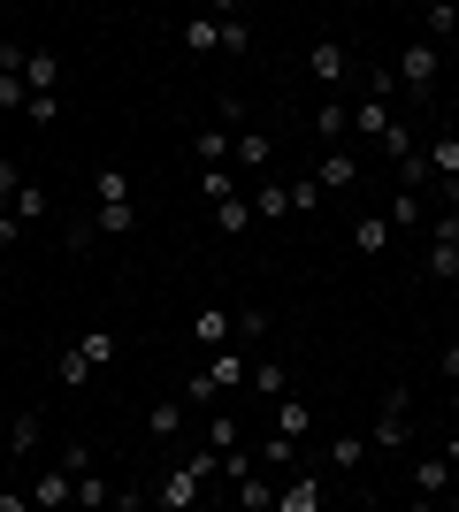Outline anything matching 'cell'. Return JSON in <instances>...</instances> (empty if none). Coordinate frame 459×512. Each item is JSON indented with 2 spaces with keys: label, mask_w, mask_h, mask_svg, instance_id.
Masks as SVG:
<instances>
[{
  "label": "cell",
  "mask_w": 459,
  "mask_h": 512,
  "mask_svg": "<svg viewBox=\"0 0 459 512\" xmlns=\"http://www.w3.org/2000/svg\"><path fill=\"white\" fill-rule=\"evenodd\" d=\"M215 467H222V451H184V459L161 474V497H153V505L161 512H199V490H207Z\"/></svg>",
  "instance_id": "1"
},
{
  "label": "cell",
  "mask_w": 459,
  "mask_h": 512,
  "mask_svg": "<svg viewBox=\"0 0 459 512\" xmlns=\"http://www.w3.org/2000/svg\"><path fill=\"white\" fill-rule=\"evenodd\" d=\"M115 360V329H85V337H69V352L54 360V383L62 390H85L92 367H108Z\"/></svg>",
  "instance_id": "2"
},
{
  "label": "cell",
  "mask_w": 459,
  "mask_h": 512,
  "mask_svg": "<svg viewBox=\"0 0 459 512\" xmlns=\"http://www.w3.org/2000/svg\"><path fill=\"white\" fill-rule=\"evenodd\" d=\"M437 69H444L437 46H429V39H406V54H398V92L429 100V92H437Z\"/></svg>",
  "instance_id": "3"
},
{
  "label": "cell",
  "mask_w": 459,
  "mask_h": 512,
  "mask_svg": "<svg viewBox=\"0 0 459 512\" xmlns=\"http://www.w3.org/2000/svg\"><path fill=\"white\" fill-rule=\"evenodd\" d=\"M406 406H414V390H383V406H375V451H406Z\"/></svg>",
  "instance_id": "4"
},
{
  "label": "cell",
  "mask_w": 459,
  "mask_h": 512,
  "mask_svg": "<svg viewBox=\"0 0 459 512\" xmlns=\"http://www.w3.org/2000/svg\"><path fill=\"white\" fill-rule=\"evenodd\" d=\"M31 512H77V474H69L62 459H54V467L31 482Z\"/></svg>",
  "instance_id": "5"
},
{
  "label": "cell",
  "mask_w": 459,
  "mask_h": 512,
  "mask_svg": "<svg viewBox=\"0 0 459 512\" xmlns=\"http://www.w3.org/2000/svg\"><path fill=\"white\" fill-rule=\"evenodd\" d=\"M306 77H314V85H345V77H352L345 39H329V31H322V39L306 46Z\"/></svg>",
  "instance_id": "6"
},
{
  "label": "cell",
  "mask_w": 459,
  "mask_h": 512,
  "mask_svg": "<svg viewBox=\"0 0 459 512\" xmlns=\"http://www.w3.org/2000/svg\"><path fill=\"white\" fill-rule=\"evenodd\" d=\"M329 505V482H322V474H291V482H276V512H322Z\"/></svg>",
  "instance_id": "7"
},
{
  "label": "cell",
  "mask_w": 459,
  "mask_h": 512,
  "mask_svg": "<svg viewBox=\"0 0 459 512\" xmlns=\"http://www.w3.org/2000/svg\"><path fill=\"white\" fill-rule=\"evenodd\" d=\"M391 222H383V207H375V214H352V253H360V260H383V253H391Z\"/></svg>",
  "instance_id": "8"
},
{
  "label": "cell",
  "mask_w": 459,
  "mask_h": 512,
  "mask_svg": "<svg viewBox=\"0 0 459 512\" xmlns=\"http://www.w3.org/2000/svg\"><path fill=\"white\" fill-rule=\"evenodd\" d=\"M192 161H199V169H230V161H238V138H230L222 123L192 130Z\"/></svg>",
  "instance_id": "9"
},
{
  "label": "cell",
  "mask_w": 459,
  "mask_h": 512,
  "mask_svg": "<svg viewBox=\"0 0 459 512\" xmlns=\"http://www.w3.org/2000/svg\"><path fill=\"white\" fill-rule=\"evenodd\" d=\"M421 153H429V176H437V192L459 207V138H429Z\"/></svg>",
  "instance_id": "10"
},
{
  "label": "cell",
  "mask_w": 459,
  "mask_h": 512,
  "mask_svg": "<svg viewBox=\"0 0 459 512\" xmlns=\"http://www.w3.org/2000/svg\"><path fill=\"white\" fill-rule=\"evenodd\" d=\"M230 337H238V321L222 314V306H199L192 314V344L199 352H230Z\"/></svg>",
  "instance_id": "11"
},
{
  "label": "cell",
  "mask_w": 459,
  "mask_h": 512,
  "mask_svg": "<svg viewBox=\"0 0 459 512\" xmlns=\"http://www.w3.org/2000/svg\"><path fill=\"white\" fill-rule=\"evenodd\" d=\"M459 482H452V459L444 451H421L414 459V497H452Z\"/></svg>",
  "instance_id": "12"
},
{
  "label": "cell",
  "mask_w": 459,
  "mask_h": 512,
  "mask_svg": "<svg viewBox=\"0 0 459 512\" xmlns=\"http://www.w3.org/2000/svg\"><path fill=\"white\" fill-rule=\"evenodd\" d=\"M245 207H253V222H291V184L284 176H261V192L245 199Z\"/></svg>",
  "instance_id": "13"
},
{
  "label": "cell",
  "mask_w": 459,
  "mask_h": 512,
  "mask_svg": "<svg viewBox=\"0 0 459 512\" xmlns=\"http://www.w3.org/2000/svg\"><path fill=\"white\" fill-rule=\"evenodd\" d=\"M276 436H284V444H306V436H314V406H306V398H276Z\"/></svg>",
  "instance_id": "14"
},
{
  "label": "cell",
  "mask_w": 459,
  "mask_h": 512,
  "mask_svg": "<svg viewBox=\"0 0 459 512\" xmlns=\"http://www.w3.org/2000/svg\"><path fill=\"white\" fill-rule=\"evenodd\" d=\"M23 92H31V100H46V92H62V54H31V62H23Z\"/></svg>",
  "instance_id": "15"
},
{
  "label": "cell",
  "mask_w": 459,
  "mask_h": 512,
  "mask_svg": "<svg viewBox=\"0 0 459 512\" xmlns=\"http://www.w3.org/2000/svg\"><path fill=\"white\" fill-rule=\"evenodd\" d=\"M176 46H184V54H222V16H192V23H176Z\"/></svg>",
  "instance_id": "16"
},
{
  "label": "cell",
  "mask_w": 459,
  "mask_h": 512,
  "mask_svg": "<svg viewBox=\"0 0 459 512\" xmlns=\"http://www.w3.org/2000/svg\"><path fill=\"white\" fill-rule=\"evenodd\" d=\"M314 184H322V192H352V184H360V161H352V153H322V161H314Z\"/></svg>",
  "instance_id": "17"
},
{
  "label": "cell",
  "mask_w": 459,
  "mask_h": 512,
  "mask_svg": "<svg viewBox=\"0 0 459 512\" xmlns=\"http://www.w3.org/2000/svg\"><path fill=\"white\" fill-rule=\"evenodd\" d=\"M268 161H276V138H268V130H253V123H245V130H238V169L268 176Z\"/></svg>",
  "instance_id": "18"
},
{
  "label": "cell",
  "mask_w": 459,
  "mask_h": 512,
  "mask_svg": "<svg viewBox=\"0 0 459 512\" xmlns=\"http://www.w3.org/2000/svg\"><path fill=\"white\" fill-rule=\"evenodd\" d=\"M146 428H153V436H161V444H176V436L192 428V406H184V398H161V406L146 413Z\"/></svg>",
  "instance_id": "19"
},
{
  "label": "cell",
  "mask_w": 459,
  "mask_h": 512,
  "mask_svg": "<svg viewBox=\"0 0 459 512\" xmlns=\"http://www.w3.org/2000/svg\"><path fill=\"white\" fill-rule=\"evenodd\" d=\"M92 230L131 237V230H138V207H131V199H100V207H92Z\"/></svg>",
  "instance_id": "20"
},
{
  "label": "cell",
  "mask_w": 459,
  "mask_h": 512,
  "mask_svg": "<svg viewBox=\"0 0 459 512\" xmlns=\"http://www.w3.org/2000/svg\"><path fill=\"white\" fill-rule=\"evenodd\" d=\"M245 375H253V360H238V352H207V383H215V390H245Z\"/></svg>",
  "instance_id": "21"
},
{
  "label": "cell",
  "mask_w": 459,
  "mask_h": 512,
  "mask_svg": "<svg viewBox=\"0 0 459 512\" xmlns=\"http://www.w3.org/2000/svg\"><path fill=\"white\" fill-rule=\"evenodd\" d=\"M452 31H459V8H421L414 16V39H429V46H452Z\"/></svg>",
  "instance_id": "22"
},
{
  "label": "cell",
  "mask_w": 459,
  "mask_h": 512,
  "mask_svg": "<svg viewBox=\"0 0 459 512\" xmlns=\"http://www.w3.org/2000/svg\"><path fill=\"white\" fill-rule=\"evenodd\" d=\"M238 512H276V482H268L261 467H253V474L238 482Z\"/></svg>",
  "instance_id": "23"
},
{
  "label": "cell",
  "mask_w": 459,
  "mask_h": 512,
  "mask_svg": "<svg viewBox=\"0 0 459 512\" xmlns=\"http://www.w3.org/2000/svg\"><path fill=\"white\" fill-rule=\"evenodd\" d=\"M352 130V100H322L314 107V138H345Z\"/></svg>",
  "instance_id": "24"
},
{
  "label": "cell",
  "mask_w": 459,
  "mask_h": 512,
  "mask_svg": "<svg viewBox=\"0 0 459 512\" xmlns=\"http://www.w3.org/2000/svg\"><path fill=\"white\" fill-rule=\"evenodd\" d=\"M245 390H261V398H284V390H291V375H284V367H276V360H253V375H245Z\"/></svg>",
  "instance_id": "25"
},
{
  "label": "cell",
  "mask_w": 459,
  "mask_h": 512,
  "mask_svg": "<svg viewBox=\"0 0 459 512\" xmlns=\"http://www.w3.org/2000/svg\"><path fill=\"white\" fill-rule=\"evenodd\" d=\"M215 230H222V237H245V230H253V207H245V192L215 207Z\"/></svg>",
  "instance_id": "26"
},
{
  "label": "cell",
  "mask_w": 459,
  "mask_h": 512,
  "mask_svg": "<svg viewBox=\"0 0 459 512\" xmlns=\"http://www.w3.org/2000/svg\"><path fill=\"white\" fill-rule=\"evenodd\" d=\"M8 214H16L23 230H31V222H46V192L31 184V176H23V192H16V207H8Z\"/></svg>",
  "instance_id": "27"
},
{
  "label": "cell",
  "mask_w": 459,
  "mask_h": 512,
  "mask_svg": "<svg viewBox=\"0 0 459 512\" xmlns=\"http://www.w3.org/2000/svg\"><path fill=\"white\" fill-rule=\"evenodd\" d=\"M199 199H207V207H222V199H238L230 169H199Z\"/></svg>",
  "instance_id": "28"
},
{
  "label": "cell",
  "mask_w": 459,
  "mask_h": 512,
  "mask_svg": "<svg viewBox=\"0 0 459 512\" xmlns=\"http://www.w3.org/2000/svg\"><path fill=\"white\" fill-rule=\"evenodd\" d=\"M383 222H391V230H414L421 222V192H398L391 207H383Z\"/></svg>",
  "instance_id": "29"
},
{
  "label": "cell",
  "mask_w": 459,
  "mask_h": 512,
  "mask_svg": "<svg viewBox=\"0 0 459 512\" xmlns=\"http://www.w3.org/2000/svg\"><path fill=\"white\" fill-rule=\"evenodd\" d=\"M207 451H245V436H238V421H230V413H215V421H207Z\"/></svg>",
  "instance_id": "30"
},
{
  "label": "cell",
  "mask_w": 459,
  "mask_h": 512,
  "mask_svg": "<svg viewBox=\"0 0 459 512\" xmlns=\"http://www.w3.org/2000/svg\"><path fill=\"white\" fill-rule=\"evenodd\" d=\"M360 459H368V444H360V436H337V444H329V467H337V474H352Z\"/></svg>",
  "instance_id": "31"
},
{
  "label": "cell",
  "mask_w": 459,
  "mask_h": 512,
  "mask_svg": "<svg viewBox=\"0 0 459 512\" xmlns=\"http://www.w3.org/2000/svg\"><path fill=\"white\" fill-rule=\"evenodd\" d=\"M8 451H39V413H16V421H8Z\"/></svg>",
  "instance_id": "32"
},
{
  "label": "cell",
  "mask_w": 459,
  "mask_h": 512,
  "mask_svg": "<svg viewBox=\"0 0 459 512\" xmlns=\"http://www.w3.org/2000/svg\"><path fill=\"white\" fill-rule=\"evenodd\" d=\"M100 505H108V482H100V474H77V512H100Z\"/></svg>",
  "instance_id": "33"
},
{
  "label": "cell",
  "mask_w": 459,
  "mask_h": 512,
  "mask_svg": "<svg viewBox=\"0 0 459 512\" xmlns=\"http://www.w3.org/2000/svg\"><path fill=\"white\" fill-rule=\"evenodd\" d=\"M245 46H253V23H245V16H222V54H245Z\"/></svg>",
  "instance_id": "34"
},
{
  "label": "cell",
  "mask_w": 459,
  "mask_h": 512,
  "mask_svg": "<svg viewBox=\"0 0 459 512\" xmlns=\"http://www.w3.org/2000/svg\"><path fill=\"white\" fill-rule=\"evenodd\" d=\"M23 100H31V92H23V69H0V107L23 115Z\"/></svg>",
  "instance_id": "35"
},
{
  "label": "cell",
  "mask_w": 459,
  "mask_h": 512,
  "mask_svg": "<svg viewBox=\"0 0 459 512\" xmlns=\"http://www.w3.org/2000/svg\"><path fill=\"white\" fill-rule=\"evenodd\" d=\"M429 245H444V253L459 260V207H444V214H437V237H429Z\"/></svg>",
  "instance_id": "36"
},
{
  "label": "cell",
  "mask_w": 459,
  "mask_h": 512,
  "mask_svg": "<svg viewBox=\"0 0 459 512\" xmlns=\"http://www.w3.org/2000/svg\"><path fill=\"white\" fill-rule=\"evenodd\" d=\"M23 115H31V123H62V92H46V100H23Z\"/></svg>",
  "instance_id": "37"
},
{
  "label": "cell",
  "mask_w": 459,
  "mask_h": 512,
  "mask_svg": "<svg viewBox=\"0 0 459 512\" xmlns=\"http://www.w3.org/2000/svg\"><path fill=\"white\" fill-rule=\"evenodd\" d=\"M100 199H131V169H100V184H92Z\"/></svg>",
  "instance_id": "38"
},
{
  "label": "cell",
  "mask_w": 459,
  "mask_h": 512,
  "mask_svg": "<svg viewBox=\"0 0 459 512\" xmlns=\"http://www.w3.org/2000/svg\"><path fill=\"white\" fill-rule=\"evenodd\" d=\"M383 153H391V169H398V161H406V153H421V146H414V130H406V123H391V138H383Z\"/></svg>",
  "instance_id": "39"
},
{
  "label": "cell",
  "mask_w": 459,
  "mask_h": 512,
  "mask_svg": "<svg viewBox=\"0 0 459 512\" xmlns=\"http://www.w3.org/2000/svg\"><path fill=\"white\" fill-rule=\"evenodd\" d=\"M215 398H222V390H215V383H207V367H199L192 383H184V406H215Z\"/></svg>",
  "instance_id": "40"
},
{
  "label": "cell",
  "mask_w": 459,
  "mask_h": 512,
  "mask_svg": "<svg viewBox=\"0 0 459 512\" xmlns=\"http://www.w3.org/2000/svg\"><path fill=\"white\" fill-rule=\"evenodd\" d=\"M16 192H23V169H16V161H0V214L16 207Z\"/></svg>",
  "instance_id": "41"
},
{
  "label": "cell",
  "mask_w": 459,
  "mask_h": 512,
  "mask_svg": "<svg viewBox=\"0 0 459 512\" xmlns=\"http://www.w3.org/2000/svg\"><path fill=\"white\" fill-rule=\"evenodd\" d=\"M215 123L230 130V138H238V130H245V100H238V92H222V115H215Z\"/></svg>",
  "instance_id": "42"
},
{
  "label": "cell",
  "mask_w": 459,
  "mask_h": 512,
  "mask_svg": "<svg viewBox=\"0 0 459 512\" xmlns=\"http://www.w3.org/2000/svg\"><path fill=\"white\" fill-rule=\"evenodd\" d=\"M306 207H322V184H314V176H299V184H291V214H306Z\"/></svg>",
  "instance_id": "43"
},
{
  "label": "cell",
  "mask_w": 459,
  "mask_h": 512,
  "mask_svg": "<svg viewBox=\"0 0 459 512\" xmlns=\"http://www.w3.org/2000/svg\"><path fill=\"white\" fill-rule=\"evenodd\" d=\"M23 62H31V54H23L16 39H0V69H23Z\"/></svg>",
  "instance_id": "44"
},
{
  "label": "cell",
  "mask_w": 459,
  "mask_h": 512,
  "mask_svg": "<svg viewBox=\"0 0 459 512\" xmlns=\"http://www.w3.org/2000/svg\"><path fill=\"white\" fill-rule=\"evenodd\" d=\"M437 367H444V383H459V344H444V352H437Z\"/></svg>",
  "instance_id": "45"
},
{
  "label": "cell",
  "mask_w": 459,
  "mask_h": 512,
  "mask_svg": "<svg viewBox=\"0 0 459 512\" xmlns=\"http://www.w3.org/2000/svg\"><path fill=\"white\" fill-rule=\"evenodd\" d=\"M0 512H31V490H0Z\"/></svg>",
  "instance_id": "46"
},
{
  "label": "cell",
  "mask_w": 459,
  "mask_h": 512,
  "mask_svg": "<svg viewBox=\"0 0 459 512\" xmlns=\"http://www.w3.org/2000/svg\"><path fill=\"white\" fill-rule=\"evenodd\" d=\"M16 237H23V222H16V214H0V253H8Z\"/></svg>",
  "instance_id": "47"
},
{
  "label": "cell",
  "mask_w": 459,
  "mask_h": 512,
  "mask_svg": "<svg viewBox=\"0 0 459 512\" xmlns=\"http://www.w3.org/2000/svg\"><path fill=\"white\" fill-rule=\"evenodd\" d=\"M115 512H161V505H146V497H131V490H123V497H115Z\"/></svg>",
  "instance_id": "48"
},
{
  "label": "cell",
  "mask_w": 459,
  "mask_h": 512,
  "mask_svg": "<svg viewBox=\"0 0 459 512\" xmlns=\"http://www.w3.org/2000/svg\"><path fill=\"white\" fill-rule=\"evenodd\" d=\"M414 512H444V497H414Z\"/></svg>",
  "instance_id": "49"
},
{
  "label": "cell",
  "mask_w": 459,
  "mask_h": 512,
  "mask_svg": "<svg viewBox=\"0 0 459 512\" xmlns=\"http://www.w3.org/2000/svg\"><path fill=\"white\" fill-rule=\"evenodd\" d=\"M444 459H452V482H459V436H452V444H444Z\"/></svg>",
  "instance_id": "50"
},
{
  "label": "cell",
  "mask_w": 459,
  "mask_h": 512,
  "mask_svg": "<svg viewBox=\"0 0 459 512\" xmlns=\"http://www.w3.org/2000/svg\"><path fill=\"white\" fill-rule=\"evenodd\" d=\"M452 413H459V383H452Z\"/></svg>",
  "instance_id": "51"
},
{
  "label": "cell",
  "mask_w": 459,
  "mask_h": 512,
  "mask_svg": "<svg viewBox=\"0 0 459 512\" xmlns=\"http://www.w3.org/2000/svg\"><path fill=\"white\" fill-rule=\"evenodd\" d=\"M322 512H352V505H322Z\"/></svg>",
  "instance_id": "52"
},
{
  "label": "cell",
  "mask_w": 459,
  "mask_h": 512,
  "mask_svg": "<svg viewBox=\"0 0 459 512\" xmlns=\"http://www.w3.org/2000/svg\"><path fill=\"white\" fill-rule=\"evenodd\" d=\"M0 444H8V421H0Z\"/></svg>",
  "instance_id": "53"
},
{
  "label": "cell",
  "mask_w": 459,
  "mask_h": 512,
  "mask_svg": "<svg viewBox=\"0 0 459 512\" xmlns=\"http://www.w3.org/2000/svg\"><path fill=\"white\" fill-rule=\"evenodd\" d=\"M452 54H459V31H452Z\"/></svg>",
  "instance_id": "54"
}]
</instances>
